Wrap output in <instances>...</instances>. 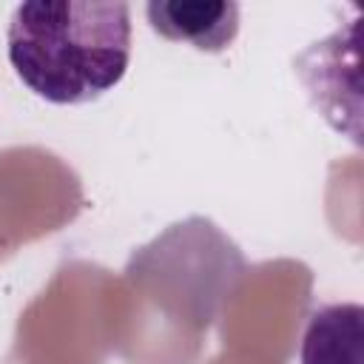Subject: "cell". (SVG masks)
I'll return each instance as SVG.
<instances>
[{"mask_svg": "<svg viewBox=\"0 0 364 364\" xmlns=\"http://www.w3.org/2000/svg\"><path fill=\"white\" fill-rule=\"evenodd\" d=\"M6 46L28 91L54 105H82L125 77L131 9L128 3H20Z\"/></svg>", "mask_w": 364, "mask_h": 364, "instance_id": "1", "label": "cell"}, {"mask_svg": "<svg viewBox=\"0 0 364 364\" xmlns=\"http://www.w3.org/2000/svg\"><path fill=\"white\" fill-rule=\"evenodd\" d=\"M151 28L199 51H225L239 31L236 3H148Z\"/></svg>", "mask_w": 364, "mask_h": 364, "instance_id": "2", "label": "cell"}, {"mask_svg": "<svg viewBox=\"0 0 364 364\" xmlns=\"http://www.w3.org/2000/svg\"><path fill=\"white\" fill-rule=\"evenodd\" d=\"M301 364H361L364 310L355 301L316 307L301 338Z\"/></svg>", "mask_w": 364, "mask_h": 364, "instance_id": "3", "label": "cell"}]
</instances>
